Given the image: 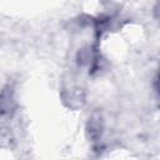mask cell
Here are the masks:
<instances>
[{
	"label": "cell",
	"mask_w": 160,
	"mask_h": 160,
	"mask_svg": "<svg viewBox=\"0 0 160 160\" xmlns=\"http://www.w3.org/2000/svg\"><path fill=\"white\" fill-rule=\"evenodd\" d=\"M15 100H14V91L12 88L6 86L2 89L0 94V115H8L14 111Z\"/></svg>",
	"instance_id": "cell-1"
},
{
	"label": "cell",
	"mask_w": 160,
	"mask_h": 160,
	"mask_svg": "<svg viewBox=\"0 0 160 160\" xmlns=\"http://www.w3.org/2000/svg\"><path fill=\"white\" fill-rule=\"evenodd\" d=\"M88 132L92 142H96L101 138L102 132V119L99 114H94L88 122Z\"/></svg>",
	"instance_id": "cell-2"
}]
</instances>
